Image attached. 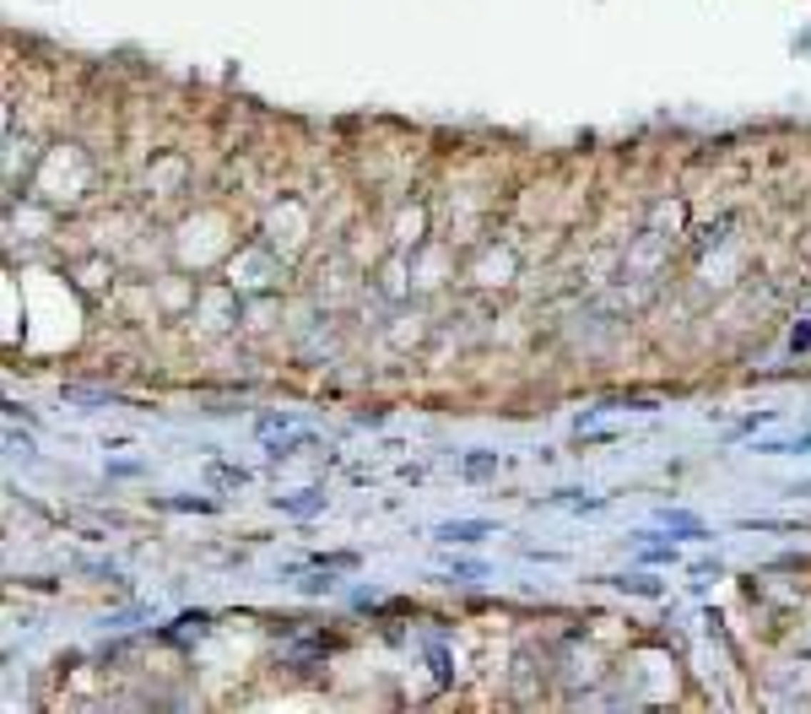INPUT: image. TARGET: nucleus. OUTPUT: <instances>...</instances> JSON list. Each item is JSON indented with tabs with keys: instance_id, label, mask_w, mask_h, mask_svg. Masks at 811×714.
I'll return each mask as SVG.
<instances>
[{
	"instance_id": "nucleus-2",
	"label": "nucleus",
	"mask_w": 811,
	"mask_h": 714,
	"mask_svg": "<svg viewBox=\"0 0 811 714\" xmlns=\"http://www.w3.org/2000/svg\"><path fill=\"white\" fill-rule=\"evenodd\" d=\"M487 531H493L487 520H470V525H444L438 536H444V541H476V536H487Z\"/></svg>"
},
{
	"instance_id": "nucleus-3",
	"label": "nucleus",
	"mask_w": 811,
	"mask_h": 714,
	"mask_svg": "<svg viewBox=\"0 0 811 714\" xmlns=\"http://www.w3.org/2000/svg\"><path fill=\"white\" fill-rule=\"evenodd\" d=\"M617 590H633V595H660V585H655L649 574H622Z\"/></svg>"
},
{
	"instance_id": "nucleus-1",
	"label": "nucleus",
	"mask_w": 811,
	"mask_h": 714,
	"mask_svg": "<svg viewBox=\"0 0 811 714\" xmlns=\"http://www.w3.org/2000/svg\"><path fill=\"white\" fill-rule=\"evenodd\" d=\"M276 503L287 514H319V509H325V498H319V493H292V498H276Z\"/></svg>"
}]
</instances>
